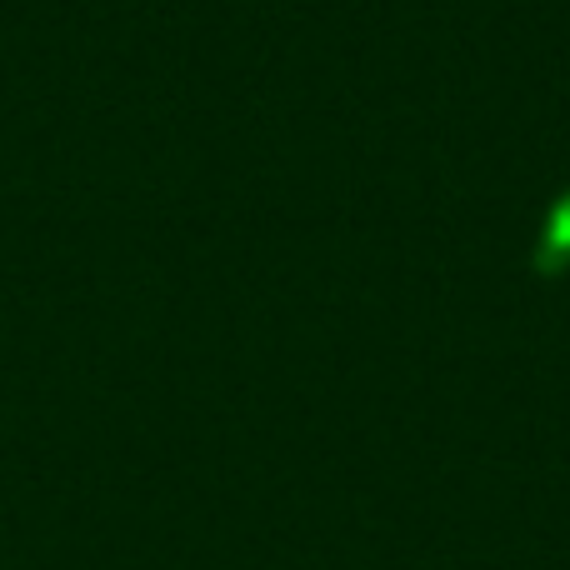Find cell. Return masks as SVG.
<instances>
[{"instance_id":"1","label":"cell","mask_w":570,"mask_h":570,"mask_svg":"<svg viewBox=\"0 0 570 570\" xmlns=\"http://www.w3.org/2000/svg\"><path fill=\"white\" fill-rule=\"evenodd\" d=\"M566 261H570V196L556 206L551 226H546V240H541V266L546 271L566 266Z\"/></svg>"}]
</instances>
